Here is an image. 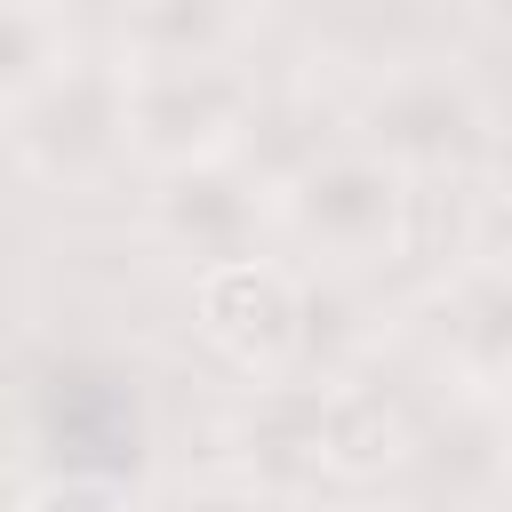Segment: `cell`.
<instances>
[{
  "label": "cell",
  "mask_w": 512,
  "mask_h": 512,
  "mask_svg": "<svg viewBox=\"0 0 512 512\" xmlns=\"http://www.w3.org/2000/svg\"><path fill=\"white\" fill-rule=\"evenodd\" d=\"M432 360L480 400L512 384V264L472 256L432 296Z\"/></svg>",
  "instance_id": "cell-7"
},
{
  "label": "cell",
  "mask_w": 512,
  "mask_h": 512,
  "mask_svg": "<svg viewBox=\"0 0 512 512\" xmlns=\"http://www.w3.org/2000/svg\"><path fill=\"white\" fill-rule=\"evenodd\" d=\"M248 120H256V96L232 64H176V72L128 64V160H144L152 176L240 152Z\"/></svg>",
  "instance_id": "cell-3"
},
{
  "label": "cell",
  "mask_w": 512,
  "mask_h": 512,
  "mask_svg": "<svg viewBox=\"0 0 512 512\" xmlns=\"http://www.w3.org/2000/svg\"><path fill=\"white\" fill-rule=\"evenodd\" d=\"M144 224H152L160 248H176L184 264L216 272V264L264 256V232L280 224V192H272L256 168H240V152H224V160L160 168Z\"/></svg>",
  "instance_id": "cell-4"
},
{
  "label": "cell",
  "mask_w": 512,
  "mask_h": 512,
  "mask_svg": "<svg viewBox=\"0 0 512 512\" xmlns=\"http://www.w3.org/2000/svg\"><path fill=\"white\" fill-rule=\"evenodd\" d=\"M8 112V152L24 176L72 192L96 184L112 160H128V64L112 56H72L56 80H40L32 96L0 104Z\"/></svg>",
  "instance_id": "cell-1"
},
{
  "label": "cell",
  "mask_w": 512,
  "mask_h": 512,
  "mask_svg": "<svg viewBox=\"0 0 512 512\" xmlns=\"http://www.w3.org/2000/svg\"><path fill=\"white\" fill-rule=\"evenodd\" d=\"M16 512H144V504L104 472H48L16 496Z\"/></svg>",
  "instance_id": "cell-11"
},
{
  "label": "cell",
  "mask_w": 512,
  "mask_h": 512,
  "mask_svg": "<svg viewBox=\"0 0 512 512\" xmlns=\"http://www.w3.org/2000/svg\"><path fill=\"white\" fill-rule=\"evenodd\" d=\"M400 456H408L400 416L376 392H360V384H328V400H320V464L336 480H376Z\"/></svg>",
  "instance_id": "cell-9"
},
{
  "label": "cell",
  "mask_w": 512,
  "mask_h": 512,
  "mask_svg": "<svg viewBox=\"0 0 512 512\" xmlns=\"http://www.w3.org/2000/svg\"><path fill=\"white\" fill-rule=\"evenodd\" d=\"M488 416L504 424V448H512V384H504V392H488Z\"/></svg>",
  "instance_id": "cell-13"
},
{
  "label": "cell",
  "mask_w": 512,
  "mask_h": 512,
  "mask_svg": "<svg viewBox=\"0 0 512 512\" xmlns=\"http://www.w3.org/2000/svg\"><path fill=\"white\" fill-rule=\"evenodd\" d=\"M144 512H272L256 480H168L144 496Z\"/></svg>",
  "instance_id": "cell-12"
},
{
  "label": "cell",
  "mask_w": 512,
  "mask_h": 512,
  "mask_svg": "<svg viewBox=\"0 0 512 512\" xmlns=\"http://www.w3.org/2000/svg\"><path fill=\"white\" fill-rule=\"evenodd\" d=\"M480 128H488L480 96H472L456 72H440V64H408V72L376 80L368 104H360V144H368L376 160H392L400 176L456 168V160L480 144Z\"/></svg>",
  "instance_id": "cell-6"
},
{
  "label": "cell",
  "mask_w": 512,
  "mask_h": 512,
  "mask_svg": "<svg viewBox=\"0 0 512 512\" xmlns=\"http://www.w3.org/2000/svg\"><path fill=\"white\" fill-rule=\"evenodd\" d=\"M280 224L336 272L384 264L408 248V176L392 160H376L368 144L320 152L280 184Z\"/></svg>",
  "instance_id": "cell-2"
},
{
  "label": "cell",
  "mask_w": 512,
  "mask_h": 512,
  "mask_svg": "<svg viewBox=\"0 0 512 512\" xmlns=\"http://www.w3.org/2000/svg\"><path fill=\"white\" fill-rule=\"evenodd\" d=\"M72 56H80V48H72V32H64V16H56L48 0H8V8H0V104L32 96V88L56 80Z\"/></svg>",
  "instance_id": "cell-10"
},
{
  "label": "cell",
  "mask_w": 512,
  "mask_h": 512,
  "mask_svg": "<svg viewBox=\"0 0 512 512\" xmlns=\"http://www.w3.org/2000/svg\"><path fill=\"white\" fill-rule=\"evenodd\" d=\"M248 32V0H128L120 8V64L176 72V64H232Z\"/></svg>",
  "instance_id": "cell-8"
},
{
  "label": "cell",
  "mask_w": 512,
  "mask_h": 512,
  "mask_svg": "<svg viewBox=\"0 0 512 512\" xmlns=\"http://www.w3.org/2000/svg\"><path fill=\"white\" fill-rule=\"evenodd\" d=\"M192 312H200V336H208L232 368H248V376L272 384V376H288V368L304 360L312 288H304L288 264H272V256H240V264L200 272Z\"/></svg>",
  "instance_id": "cell-5"
}]
</instances>
